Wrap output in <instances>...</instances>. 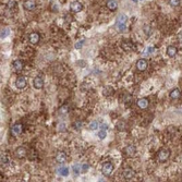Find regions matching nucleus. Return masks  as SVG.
<instances>
[{
	"label": "nucleus",
	"instance_id": "41",
	"mask_svg": "<svg viewBox=\"0 0 182 182\" xmlns=\"http://www.w3.org/2000/svg\"><path fill=\"white\" fill-rule=\"evenodd\" d=\"M132 1H134V2H138V0H132Z\"/></svg>",
	"mask_w": 182,
	"mask_h": 182
},
{
	"label": "nucleus",
	"instance_id": "9",
	"mask_svg": "<svg viewBox=\"0 0 182 182\" xmlns=\"http://www.w3.org/2000/svg\"><path fill=\"white\" fill-rule=\"evenodd\" d=\"M148 63H147V60L146 59H138L136 61V69L138 71H145L147 69Z\"/></svg>",
	"mask_w": 182,
	"mask_h": 182
},
{
	"label": "nucleus",
	"instance_id": "7",
	"mask_svg": "<svg viewBox=\"0 0 182 182\" xmlns=\"http://www.w3.org/2000/svg\"><path fill=\"white\" fill-rule=\"evenodd\" d=\"M29 40H30L31 44H33V45L38 44L40 40V33H37V32H32V33L29 35Z\"/></svg>",
	"mask_w": 182,
	"mask_h": 182
},
{
	"label": "nucleus",
	"instance_id": "34",
	"mask_svg": "<svg viewBox=\"0 0 182 182\" xmlns=\"http://www.w3.org/2000/svg\"><path fill=\"white\" fill-rule=\"evenodd\" d=\"M8 35H9V30H8V29L1 30V38H5Z\"/></svg>",
	"mask_w": 182,
	"mask_h": 182
},
{
	"label": "nucleus",
	"instance_id": "36",
	"mask_svg": "<svg viewBox=\"0 0 182 182\" xmlns=\"http://www.w3.org/2000/svg\"><path fill=\"white\" fill-rule=\"evenodd\" d=\"M83 44H84V40H79V42H78V43L75 44V48H76V49H80V48H81V47L83 46Z\"/></svg>",
	"mask_w": 182,
	"mask_h": 182
},
{
	"label": "nucleus",
	"instance_id": "31",
	"mask_svg": "<svg viewBox=\"0 0 182 182\" xmlns=\"http://www.w3.org/2000/svg\"><path fill=\"white\" fill-rule=\"evenodd\" d=\"M72 171L74 172V175H79L80 171H82L81 165H74L73 167H72Z\"/></svg>",
	"mask_w": 182,
	"mask_h": 182
},
{
	"label": "nucleus",
	"instance_id": "3",
	"mask_svg": "<svg viewBox=\"0 0 182 182\" xmlns=\"http://www.w3.org/2000/svg\"><path fill=\"white\" fill-rule=\"evenodd\" d=\"M22 132H23V124H22V123L16 122L12 125V128H11V134H12L13 136H18V135H20Z\"/></svg>",
	"mask_w": 182,
	"mask_h": 182
},
{
	"label": "nucleus",
	"instance_id": "13",
	"mask_svg": "<svg viewBox=\"0 0 182 182\" xmlns=\"http://www.w3.org/2000/svg\"><path fill=\"white\" fill-rule=\"evenodd\" d=\"M33 85L36 89H42L44 87V80L42 79L40 76H36L34 80H33Z\"/></svg>",
	"mask_w": 182,
	"mask_h": 182
},
{
	"label": "nucleus",
	"instance_id": "39",
	"mask_svg": "<svg viewBox=\"0 0 182 182\" xmlns=\"http://www.w3.org/2000/svg\"><path fill=\"white\" fill-rule=\"evenodd\" d=\"M100 129H102V130H108V124L104 123V124H102V125H100Z\"/></svg>",
	"mask_w": 182,
	"mask_h": 182
},
{
	"label": "nucleus",
	"instance_id": "24",
	"mask_svg": "<svg viewBox=\"0 0 182 182\" xmlns=\"http://www.w3.org/2000/svg\"><path fill=\"white\" fill-rule=\"evenodd\" d=\"M10 162V159L8 157V155L3 153V154H1V165H8Z\"/></svg>",
	"mask_w": 182,
	"mask_h": 182
},
{
	"label": "nucleus",
	"instance_id": "4",
	"mask_svg": "<svg viewBox=\"0 0 182 182\" xmlns=\"http://www.w3.org/2000/svg\"><path fill=\"white\" fill-rule=\"evenodd\" d=\"M70 10L72 11L73 13L81 12V11L83 10V5H82L80 1H73V2H71V5H70Z\"/></svg>",
	"mask_w": 182,
	"mask_h": 182
},
{
	"label": "nucleus",
	"instance_id": "17",
	"mask_svg": "<svg viewBox=\"0 0 182 182\" xmlns=\"http://www.w3.org/2000/svg\"><path fill=\"white\" fill-rule=\"evenodd\" d=\"M148 105H149V102H148L147 98H141V99H138V108L146 109L148 107Z\"/></svg>",
	"mask_w": 182,
	"mask_h": 182
},
{
	"label": "nucleus",
	"instance_id": "18",
	"mask_svg": "<svg viewBox=\"0 0 182 182\" xmlns=\"http://www.w3.org/2000/svg\"><path fill=\"white\" fill-rule=\"evenodd\" d=\"M106 5H107V8H108L110 11H115V10H117V8H118V2H117L116 0H108Z\"/></svg>",
	"mask_w": 182,
	"mask_h": 182
},
{
	"label": "nucleus",
	"instance_id": "25",
	"mask_svg": "<svg viewBox=\"0 0 182 182\" xmlns=\"http://www.w3.org/2000/svg\"><path fill=\"white\" fill-rule=\"evenodd\" d=\"M82 125H83V122H82L81 120H76V121H74L73 124H72V127L74 128V130H76V131H79L80 129L82 128Z\"/></svg>",
	"mask_w": 182,
	"mask_h": 182
},
{
	"label": "nucleus",
	"instance_id": "26",
	"mask_svg": "<svg viewBox=\"0 0 182 182\" xmlns=\"http://www.w3.org/2000/svg\"><path fill=\"white\" fill-rule=\"evenodd\" d=\"M69 112V106L68 105H63L59 108V113L60 115H67Z\"/></svg>",
	"mask_w": 182,
	"mask_h": 182
},
{
	"label": "nucleus",
	"instance_id": "27",
	"mask_svg": "<svg viewBox=\"0 0 182 182\" xmlns=\"http://www.w3.org/2000/svg\"><path fill=\"white\" fill-rule=\"evenodd\" d=\"M143 31H144V33L146 36H149V35L152 34V27H151V25H144V27H143Z\"/></svg>",
	"mask_w": 182,
	"mask_h": 182
},
{
	"label": "nucleus",
	"instance_id": "5",
	"mask_svg": "<svg viewBox=\"0 0 182 182\" xmlns=\"http://www.w3.org/2000/svg\"><path fill=\"white\" fill-rule=\"evenodd\" d=\"M36 7H37L36 0H25L23 3V8L27 11H33Z\"/></svg>",
	"mask_w": 182,
	"mask_h": 182
},
{
	"label": "nucleus",
	"instance_id": "37",
	"mask_svg": "<svg viewBox=\"0 0 182 182\" xmlns=\"http://www.w3.org/2000/svg\"><path fill=\"white\" fill-rule=\"evenodd\" d=\"M59 131H60V132L65 131V124H64V123H60V124H59Z\"/></svg>",
	"mask_w": 182,
	"mask_h": 182
},
{
	"label": "nucleus",
	"instance_id": "28",
	"mask_svg": "<svg viewBox=\"0 0 182 182\" xmlns=\"http://www.w3.org/2000/svg\"><path fill=\"white\" fill-rule=\"evenodd\" d=\"M100 125H99V123L97 122V121H93V122L89 123V130H92V131H94V130H96V129H98Z\"/></svg>",
	"mask_w": 182,
	"mask_h": 182
},
{
	"label": "nucleus",
	"instance_id": "29",
	"mask_svg": "<svg viewBox=\"0 0 182 182\" xmlns=\"http://www.w3.org/2000/svg\"><path fill=\"white\" fill-rule=\"evenodd\" d=\"M97 136H98L100 140H104V138L107 136V132H106V130H99L98 131V134H97Z\"/></svg>",
	"mask_w": 182,
	"mask_h": 182
},
{
	"label": "nucleus",
	"instance_id": "14",
	"mask_svg": "<svg viewBox=\"0 0 182 182\" xmlns=\"http://www.w3.org/2000/svg\"><path fill=\"white\" fill-rule=\"evenodd\" d=\"M24 68V62L20 59H16L15 61H13V69L16 71V72H21Z\"/></svg>",
	"mask_w": 182,
	"mask_h": 182
},
{
	"label": "nucleus",
	"instance_id": "19",
	"mask_svg": "<svg viewBox=\"0 0 182 182\" xmlns=\"http://www.w3.org/2000/svg\"><path fill=\"white\" fill-rule=\"evenodd\" d=\"M178 52V48L176 47V46H168L167 47V55L169 56V57H175L176 55H177Z\"/></svg>",
	"mask_w": 182,
	"mask_h": 182
},
{
	"label": "nucleus",
	"instance_id": "6",
	"mask_svg": "<svg viewBox=\"0 0 182 182\" xmlns=\"http://www.w3.org/2000/svg\"><path fill=\"white\" fill-rule=\"evenodd\" d=\"M121 48L125 51H132V50H135V45L131 40H123L121 43Z\"/></svg>",
	"mask_w": 182,
	"mask_h": 182
},
{
	"label": "nucleus",
	"instance_id": "20",
	"mask_svg": "<svg viewBox=\"0 0 182 182\" xmlns=\"http://www.w3.org/2000/svg\"><path fill=\"white\" fill-rule=\"evenodd\" d=\"M116 128H117L118 131H125L127 128H128V124H127V122H125L124 120H120V121H118V123L116 124Z\"/></svg>",
	"mask_w": 182,
	"mask_h": 182
},
{
	"label": "nucleus",
	"instance_id": "15",
	"mask_svg": "<svg viewBox=\"0 0 182 182\" xmlns=\"http://www.w3.org/2000/svg\"><path fill=\"white\" fill-rule=\"evenodd\" d=\"M56 162H58V164H63V162H65V160H67V154L64 152H59L57 155H56Z\"/></svg>",
	"mask_w": 182,
	"mask_h": 182
},
{
	"label": "nucleus",
	"instance_id": "12",
	"mask_svg": "<svg viewBox=\"0 0 182 182\" xmlns=\"http://www.w3.org/2000/svg\"><path fill=\"white\" fill-rule=\"evenodd\" d=\"M132 98H133L132 95L130 93H128V92H124V93H122L120 95V100L123 104H130L132 102Z\"/></svg>",
	"mask_w": 182,
	"mask_h": 182
},
{
	"label": "nucleus",
	"instance_id": "23",
	"mask_svg": "<svg viewBox=\"0 0 182 182\" xmlns=\"http://www.w3.org/2000/svg\"><path fill=\"white\" fill-rule=\"evenodd\" d=\"M58 173L61 177H68L69 176V168L67 167H60L58 169Z\"/></svg>",
	"mask_w": 182,
	"mask_h": 182
},
{
	"label": "nucleus",
	"instance_id": "16",
	"mask_svg": "<svg viewBox=\"0 0 182 182\" xmlns=\"http://www.w3.org/2000/svg\"><path fill=\"white\" fill-rule=\"evenodd\" d=\"M123 177H124V179H127V180L133 179V177H134V171H133V169H131V168L124 169V171H123Z\"/></svg>",
	"mask_w": 182,
	"mask_h": 182
},
{
	"label": "nucleus",
	"instance_id": "35",
	"mask_svg": "<svg viewBox=\"0 0 182 182\" xmlns=\"http://www.w3.org/2000/svg\"><path fill=\"white\" fill-rule=\"evenodd\" d=\"M89 166L87 164H83V165H81V169H82V172H86L89 170Z\"/></svg>",
	"mask_w": 182,
	"mask_h": 182
},
{
	"label": "nucleus",
	"instance_id": "11",
	"mask_svg": "<svg viewBox=\"0 0 182 182\" xmlns=\"http://www.w3.org/2000/svg\"><path fill=\"white\" fill-rule=\"evenodd\" d=\"M123 153H124L128 157H132V156L135 155V153H136V147H135L134 145H128L127 147L124 148Z\"/></svg>",
	"mask_w": 182,
	"mask_h": 182
},
{
	"label": "nucleus",
	"instance_id": "22",
	"mask_svg": "<svg viewBox=\"0 0 182 182\" xmlns=\"http://www.w3.org/2000/svg\"><path fill=\"white\" fill-rule=\"evenodd\" d=\"M113 93H115V89H113L111 86H106V87H104L103 95L105 97H109V96L113 95Z\"/></svg>",
	"mask_w": 182,
	"mask_h": 182
},
{
	"label": "nucleus",
	"instance_id": "32",
	"mask_svg": "<svg viewBox=\"0 0 182 182\" xmlns=\"http://www.w3.org/2000/svg\"><path fill=\"white\" fill-rule=\"evenodd\" d=\"M15 5H16V1H15V0H9V1H8V3H7V7H8L9 9L14 8Z\"/></svg>",
	"mask_w": 182,
	"mask_h": 182
},
{
	"label": "nucleus",
	"instance_id": "1",
	"mask_svg": "<svg viewBox=\"0 0 182 182\" xmlns=\"http://www.w3.org/2000/svg\"><path fill=\"white\" fill-rule=\"evenodd\" d=\"M170 155H171V151L169 148H162L157 153V160L159 162H167L170 157Z\"/></svg>",
	"mask_w": 182,
	"mask_h": 182
},
{
	"label": "nucleus",
	"instance_id": "38",
	"mask_svg": "<svg viewBox=\"0 0 182 182\" xmlns=\"http://www.w3.org/2000/svg\"><path fill=\"white\" fill-rule=\"evenodd\" d=\"M154 50H155V47H154V46H152V47H148L147 54H153V52H154Z\"/></svg>",
	"mask_w": 182,
	"mask_h": 182
},
{
	"label": "nucleus",
	"instance_id": "2",
	"mask_svg": "<svg viewBox=\"0 0 182 182\" xmlns=\"http://www.w3.org/2000/svg\"><path fill=\"white\" fill-rule=\"evenodd\" d=\"M113 165L111 162H106L103 164V166H102V172H103L104 176H106V177H109V176H111V173L113 172Z\"/></svg>",
	"mask_w": 182,
	"mask_h": 182
},
{
	"label": "nucleus",
	"instance_id": "21",
	"mask_svg": "<svg viewBox=\"0 0 182 182\" xmlns=\"http://www.w3.org/2000/svg\"><path fill=\"white\" fill-rule=\"evenodd\" d=\"M169 96H170L171 99H178V98H180V96H181V92H180L179 89H173L171 92H170Z\"/></svg>",
	"mask_w": 182,
	"mask_h": 182
},
{
	"label": "nucleus",
	"instance_id": "40",
	"mask_svg": "<svg viewBox=\"0 0 182 182\" xmlns=\"http://www.w3.org/2000/svg\"><path fill=\"white\" fill-rule=\"evenodd\" d=\"M177 38H178V40H179L180 43H182V32H181V33H179V34L177 35Z\"/></svg>",
	"mask_w": 182,
	"mask_h": 182
},
{
	"label": "nucleus",
	"instance_id": "33",
	"mask_svg": "<svg viewBox=\"0 0 182 182\" xmlns=\"http://www.w3.org/2000/svg\"><path fill=\"white\" fill-rule=\"evenodd\" d=\"M169 1V5H172V7H178V5H180V0H168Z\"/></svg>",
	"mask_w": 182,
	"mask_h": 182
},
{
	"label": "nucleus",
	"instance_id": "10",
	"mask_svg": "<svg viewBox=\"0 0 182 182\" xmlns=\"http://www.w3.org/2000/svg\"><path fill=\"white\" fill-rule=\"evenodd\" d=\"M15 157L16 158H20V159H22V158L26 157V155H27V151L25 149L23 146H21V147H18L16 149H15Z\"/></svg>",
	"mask_w": 182,
	"mask_h": 182
},
{
	"label": "nucleus",
	"instance_id": "42",
	"mask_svg": "<svg viewBox=\"0 0 182 182\" xmlns=\"http://www.w3.org/2000/svg\"><path fill=\"white\" fill-rule=\"evenodd\" d=\"M138 1H143V0H138Z\"/></svg>",
	"mask_w": 182,
	"mask_h": 182
},
{
	"label": "nucleus",
	"instance_id": "30",
	"mask_svg": "<svg viewBox=\"0 0 182 182\" xmlns=\"http://www.w3.org/2000/svg\"><path fill=\"white\" fill-rule=\"evenodd\" d=\"M125 21H127V15L124 14H120L117 18V23H125Z\"/></svg>",
	"mask_w": 182,
	"mask_h": 182
},
{
	"label": "nucleus",
	"instance_id": "8",
	"mask_svg": "<svg viewBox=\"0 0 182 182\" xmlns=\"http://www.w3.org/2000/svg\"><path fill=\"white\" fill-rule=\"evenodd\" d=\"M26 85H27V82L24 76H18V79L15 81V86L19 89H23L26 87Z\"/></svg>",
	"mask_w": 182,
	"mask_h": 182
}]
</instances>
